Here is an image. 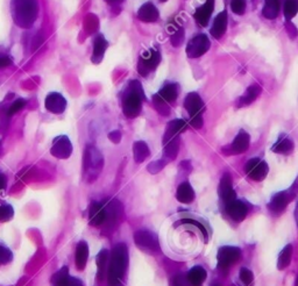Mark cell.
Returning <instances> with one entry per match:
<instances>
[{
	"label": "cell",
	"instance_id": "cell-1",
	"mask_svg": "<svg viewBox=\"0 0 298 286\" xmlns=\"http://www.w3.org/2000/svg\"><path fill=\"white\" fill-rule=\"evenodd\" d=\"M128 266V247L125 243H119L112 249L111 258L107 271L108 284L121 283Z\"/></svg>",
	"mask_w": 298,
	"mask_h": 286
},
{
	"label": "cell",
	"instance_id": "cell-2",
	"mask_svg": "<svg viewBox=\"0 0 298 286\" xmlns=\"http://www.w3.org/2000/svg\"><path fill=\"white\" fill-rule=\"evenodd\" d=\"M36 0H12L13 20L21 28H30L38 18Z\"/></svg>",
	"mask_w": 298,
	"mask_h": 286
},
{
	"label": "cell",
	"instance_id": "cell-3",
	"mask_svg": "<svg viewBox=\"0 0 298 286\" xmlns=\"http://www.w3.org/2000/svg\"><path fill=\"white\" fill-rule=\"evenodd\" d=\"M104 167V157L95 146H86L83 157V177L86 183H93L99 177Z\"/></svg>",
	"mask_w": 298,
	"mask_h": 286
},
{
	"label": "cell",
	"instance_id": "cell-4",
	"mask_svg": "<svg viewBox=\"0 0 298 286\" xmlns=\"http://www.w3.org/2000/svg\"><path fill=\"white\" fill-rule=\"evenodd\" d=\"M146 99L142 86L138 80H132L128 85L127 95L123 99V111L127 117H136L142 108V100Z\"/></svg>",
	"mask_w": 298,
	"mask_h": 286
},
{
	"label": "cell",
	"instance_id": "cell-5",
	"mask_svg": "<svg viewBox=\"0 0 298 286\" xmlns=\"http://www.w3.org/2000/svg\"><path fill=\"white\" fill-rule=\"evenodd\" d=\"M184 107L190 115V124L191 126L199 129L203 127V112H204V103L202 98L199 97L198 93L191 92L185 97L184 100Z\"/></svg>",
	"mask_w": 298,
	"mask_h": 286
},
{
	"label": "cell",
	"instance_id": "cell-6",
	"mask_svg": "<svg viewBox=\"0 0 298 286\" xmlns=\"http://www.w3.org/2000/svg\"><path fill=\"white\" fill-rule=\"evenodd\" d=\"M178 97V85L177 84H167L160 90L153 98V103L158 111L163 115H168L170 108L168 104L174 103Z\"/></svg>",
	"mask_w": 298,
	"mask_h": 286
},
{
	"label": "cell",
	"instance_id": "cell-7",
	"mask_svg": "<svg viewBox=\"0 0 298 286\" xmlns=\"http://www.w3.org/2000/svg\"><path fill=\"white\" fill-rule=\"evenodd\" d=\"M133 240H134L135 244L144 253L159 254L161 252L158 235L151 232V230H136L134 235H133Z\"/></svg>",
	"mask_w": 298,
	"mask_h": 286
},
{
	"label": "cell",
	"instance_id": "cell-8",
	"mask_svg": "<svg viewBox=\"0 0 298 286\" xmlns=\"http://www.w3.org/2000/svg\"><path fill=\"white\" fill-rule=\"evenodd\" d=\"M297 193H298V178L296 179V182L292 184V186L290 187L289 190L278 192V193L274 195L272 200H270V202L268 203V209L276 214L282 213L285 210V207H287L288 203L295 199Z\"/></svg>",
	"mask_w": 298,
	"mask_h": 286
},
{
	"label": "cell",
	"instance_id": "cell-9",
	"mask_svg": "<svg viewBox=\"0 0 298 286\" xmlns=\"http://www.w3.org/2000/svg\"><path fill=\"white\" fill-rule=\"evenodd\" d=\"M161 62V54L158 49H151L143 52L139 57L138 71L141 76H147L149 72L154 71Z\"/></svg>",
	"mask_w": 298,
	"mask_h": 286
},
{
	"label": "cell",
	"instance_id": "cell-10",
	"mask_svg": "<svg viewBox=\"0 0 298 286\" xmlns=\"http://www.w3.org/2000/svg\"><path fill=\"white\" fill-rule=\"evenodd\" d=\"M241 257V250L237 247L225 246L218 250L217 260L218 268L221 270H227L231 265L237 263Z\"/></svg>",
	"mask_w": 298,
	"mask_h": 286
},
{
	"label": "cell",
	"instance_id": "cell-11",
	"mask_svg": "<svg viewBox=\"0 0 298 286\" xmlns=\"http://www.w3.org/2000/svg\"><path fill=\"white\" fill-rule=\"evenodd\" d=\"M211 42L205 34L196 35L192 37L187 46V55L190 58H197L203 56L210 49Z\"/></svg>",
	"mask_w": 298,
	"mask_h": 286
},
{
	"label": "cell",
	"instance_id": "cell-12",
	"mask_svg": "<svg viewBox=\"0 0 298 286\" xmlns=\"http://www.w3.org/2000/svg\"><path fill=\"white\" fill-rule=\"evenodd\" d=\"M245 171L250 179L261 182L268 175L269 168L265 160H261L260 158H252L246 163Z\"/></svg>",
	"mask_w": 298,
	"mask_h": 286
},
{
	"label": "cell",
	"instance_id": "cell-13",
	"mask_svg": "<svg viewBox=\"0 0 298 286\" xmlns=\"http://www.w3.org/2000/svg\"><path fill=\"white\" fill-rule=\"evenodd\" d=\"M50 152L54 157L58 159H66L72 154V143L69 140L68 136L61 135L55 138L52 144Z\"/></svg>",
	"mask_w": 298,
	"mask_h": 286
},
{
	"label": "cell",
	"instance_id": "cell-14",
	"mask_svg": "<svg viewBox=\"0 0 298 286\" xmlns=\"http://www.w3.org/2000/svg\"><path fill=\"white\" fill-rule=\"evenodd\" d=\"M249 148V134L245 131H240L239 134L235 136L232 144H230L229 147H225L222 149V151L226 155H237L242 154V152L247 151V149Z\"/></svg>",
	"mask_w": 298,
	"mask_h": 286
},
{
	"label": "cell",
	"instance_id": "cell-15",
	"mask_svg": "<svg viewBox=\"0 0 298 286\" xmlns=\"http://www.w3.org/2000/svg\"><path fill=\"white\" fill-rule=\"evenodd\" d=\"M105 211V222L107 226H115L119 222L121 215H123V205L117 199L108 200L106 205H104Z\"/></svg>",
	"mask_w": 298,
	"mask_h": 286
},
{
	"label": "cell",
	"instance_id": "cell-16",
	"mask_svg": "<svg viewBox=\"0 0 298 286\" xmlns=\"http://www.w3.org/2000/svg\"><path fill=\"white\" fill-rule=\"evenodd\" d=\"M45 106L47 111L53 113V114H61L66 108V100L64 97L57 92L49 93L46 98Z\"/></svg>",
	"mask_w": 298,
	"mask_h": 286
},
{
	"label": "cell",
	"instance_id": "cell-17",
	"mask_svg": "<svg viewBox=\"0 0 298 286\" xmlns=\"http://www.w3.org/2000/svg\"><path fill=\"white\" fill-rule=\"evenodd\" d=\"M218 193L219 197L221 198V200L225 201V203L233 201L235 200V198H237V193H235V191L233 190L232 178H231L230 174H225L221 177L218 187Z\"/></svg>",
	"mask_w": 298,
	"mask_h": 286
},
{
	"label": "cell",
	"instance_id": "cell-18",
	"mask_svg": "<svg viewBox=\"0 0 298 286\" xmlns=\"http://www.w3.org/2000/svg\"><path fill=\"white\" fill-rule=\"evenodd\" d=\"M226 212L234 221L241 222L246 219L247 213H248V209H247L245 202L235 199V200L226 203Z\"/></svg>",
	"mask_w": 298,
	"mask_h": 286
},
{
	"label": "cell",
	"instance_id": "cell-19",
	"mask_svg": "<svg viewBox=\"0 0 298 286\" xmlns=\"http://www.w3.org/2000/svg\"><path fill=\"white\" fill-rule=\"evenodd\" d=\"M213 9L214 0H206L205 4L195 12L194 17L196 19V21H197L202 27H206L207 23L210 21L211 15H212Z\"/></svg>",
	"mask_w": 298,
	"mask_h": 286
},
{
	"label": "cell",
	"instance_id": "cell-20",
	"mask_svg": "<svg viewBox=\"0 0 298 286\" xmlns=\"http://www.w3.org/2000/svg\"><path fill=\"white\" fill-rule=\"evenodd\" d=\"M138 18L142 22H155L160 18V12L152 3H146L138 11Z\"/></svg>",
	"mask_w": 298,
	"mask_h": 286
},
{
	"label": "cell",
	"instance_id": "cell-21",
	"mask_svg": "<svg viewBox=\"0 0 298 286\" xmlns=\"http://www.w3.org/2000/svg\"><path fill=\"white\" fill-rule=\"evenodd\" d=\"M164 155L167 158L175 159L179 151V136H163Z\"/></svg>",
	"mask_w": 298,
	"mask_h": 286
},
{
	"label": "cell",
	"instance_id": "cell-22",
	"mask_svg": "<svg viewBox=\"0 0 298 286\" xmlns=\"http://www.w3.org/2000/svg\"><path fill=\"white\" fill-rule=\"evenodd\" d=\"M89 219L92 226H100L101 223L105 222V211L103 203L92 201L91 205H90Z\"/></svg>",
	"mask_w": 298,
	"mask_h": 286
},
{
	"label": "cell",
	"instance_id": "cell-23",
	"mask_svg": "<svg viewBox=\"0 0 298 286\" xmlns=\"http://www.w3.org/2000/svg\"><path fill=\"white\" fill-rule=\"evenodd\" d=\"M227 29V12H220L213 21V26L211 28V35L214 38H220L225 34Z\"/></svg>",
	"mask_w": 298,
	"mask_h": 286
},
{
	"label": "cell",
	"instance_id": "cell-24",
	"mask_svg": "<svg viewBox=\"0 0 298 286\" xmlns=\"http://www.w3.org/2000/svg\"><path fill=\"white\" fill-rule=\"evenodd\" d=\"M293 147H295L293 141L285 134H282L276 141V143L273 146L272 150L276 152V154L288 155L293 150Z\"/></svg>",
	"mask_w": 298,
	"mask_h": 286
},
{
	"label": "cell",
	"instance_id": "cell-25",
	"mask_svg": "<svg viewBox=\"0 0 298 286\" xmlns=\"http://www.w3.org/2000/svg\"><path fill=\"white\" fill-rule=\"evenodd\" d=\"M89 257V246L85 241H81L76 247V254H74V260H76V266L78 270H84L86 263H88Z\"/></svg>",
	"mask_w": 298,
	"mask_h": 286
},
{
	"label": "cell",
	"instance_id": "cell-26",
	"mask_svg": "<svg viewBox=\"0 0 298 286\" xmlns=\"http://www.w3.org/2000/svg\"><path fill=\"white\" fill-rule=\"evenodd\" d=\"M176 198H177V200L182 203H190L194 201L195 191L189 183L184 182L177 187Z\"/></svg>",
	"mask_w": 298,
	"mask_h": 286
},
{
	"label": "cell",
	"instance_id": "cell-27",
	"mask_svg": "<svg viewBox=\"0 0 298 286\" xmlns=\"http://www.w3.org/2000/svg\"><path fill=\"white\" fill-rule=\"evenodd\" d=\"M149 155H151V150H149V147L146 142L143 141H136L133 144V157H134L135 163H142L146 160Z\"/></svg>",
	"mask_w": 298,
	"mask_h": 286
},
{
	"label": "cell",
	"instance_id": "cell-28",
	"mask_svg": "<svg viewBox=\"0 0 298 286\" xmlns=\"http://www.w3.org/2000/svg\"><path fill=\"white\" fill-rule=\"evenodd\" d=\"M107 48V41L105 40L103 35H98L93 45V55H92V62L93 63H100L103 60L105 50Z\"/></svg>",
	"mask_w": 298,
	"mask_h": 286
},
{
	"label": "cell",
	"instance_id": "cell-29",
	"mask_svg": "<svg viewBox=\"0 0 298 286\" xmlns=\"http://www.w3.org/2000/svg\"><path fill=\"white\" fill-rule=\"evenodd\" d=\"M207 273L205 269L202 268V266H194L189 272H188V280L190 281L192 286H202L204 281L206 279Z\"/></svg>",
	"mask_w": 298,
	"mask_h": 286
},
{
	"label": "cell",
	"instance_id": "cell-30",
	"mask_svg": "<svg viewBox=\"0 0 298 286\" xmlns=\"http://www.w3.org/2000/svg\"><path fill=\"white\" fill-rule=\"evenodd\" d=\"M107 261H108V253L107 250L103 249L97 255L96 263H97V277L99 280H103L107 275Z\"/></svg>",
	"mask_w": 298,
	"mask_h": 286
},
{
	"label": "cell",
	"instance_id": "cell-31",
	"mask_svg": "<svg viewBox=\"0 0 298 286\" xmlns=\"http://www.w3.org/2000/svg\"><path fill=\"white\" fill-rule=\"evenodd\" d=\"M261 93V88L258 86L257 84H254L252 86H249L248 89H247L246 93L242 97H240V99H239V104L238 106L241 107V106H247V105L252 104L254 100L256 99L258 97V95Z\"/></svg>",
	"mask_w": 298,
	"mask_h": 286
},
{
	"label": "cell",
	"instance_id": "cell-32",
	"mask_svg": "<svg viewBox=\"0 0 298 286\" xmlns=\"http://www.w3.org/2000/svg\"><path fill=\"white\" fill-rule=\"evenodd\" d=\"M278 13H280V0H265L262 15L266 19H269V20L276 19Z\"/></svg>",
	"mask_w": 298,
	"mask_h": 286
},
{
	"label": "cell",
	"instance_id": "cell-33",
	"mask_svg": "<svg viewBox=\"0 0 298 286\" xmlns=\"http://www.w3.org/2000/svg\"><path fill=\"white\" fill-rule=\"evenodd\" d=\"M187 129V122L182 119H177V120H172L168 124L167 126V131L164 133L166 136H176L179 135L182 132H184Z\"/></svg>",
	"mask_w": 298,
	"mask_h": 286
},
{
	"label": "cell",
	"instance_id": "cell-34",
	"mask_svg": "<svg viewBox=\"0 0 298 286\" xmlns=\"http://www.w3.org/2000/svg\"><path fill=\"white\" fill-rule=\"evenodd\" d=\"M291 258H292V246L288 244L284 247V249L282 250L280 256H278L277 269L284 270L285 268H288L290 263H291Z\"/></svg>",
	"mask_w": 298,
	"mask_h": 286
},
{
	"label": "cell",
	"instance_id": "cell-35",
	"mask_svg": "<svg viewBox=\"0 0 298 286\" xmlns=\"http://www.w3.org/2000/svg\"><path fill=\"white\" fill-rule=\"evenodd\" d=\"M69 271L66 266L58 270L56 273H54L52 279H50V283L53 286H68L69 283Z\"/></svg>",
	"mask_w": 298,
	"mask_h": 286
},
{
	"label": "cell",
	"instance_id": "cell-36",
	"mask_svg": "<svg viewBox=\"0 0 298 286\" xmlns=\"http://www.w3.org/2000/svg\"><path fill=\"white\" fill-rule=\"evenodd\" d=\"M298 12V0H285L284 3V15L288 21L295 18Z\"/></svg>",
	"mask_w": 298,
	"mask_h": 286
},
{
	"label": "cell",
	"instance_id": "cell-37",
	"mask_svg": "<svg viewBox=\"0 0 298 286\" xmlns=\"http://www.w3.org/2000/svg\"><path fill=\"white\" fill-rule=\"evenodd\" d=\"M14 215V210L13 207L9 203H3L0 205V221L2 222H6L10 221Z\"/></svg>",
	"mask_w": 298,
	"mask_h": 286
},
{
	"label": "cell",
	"instance_id": "cell-38",
	"mask_svg": "<svg viewBox=\"0 0 298 286\" xmlns=\"http://www.w3.org/2000/svg\"><path fill=\"white\" fill-rule=\"evenodd\" d=\"M13 260V253L7 247L0 244V265L9 264Z\"/></svg>",
	"mask_w": 298,
	"mask_h": 286
},
{
	"label": "cell",
	"instance_id": "cell-39",
	"mask_svg": "<svg viewBox=\"0 0 298 286\" xmlns=\"http://www.w3.org/2000/svg\"><path fill=\"white\" fill-rule=\"evenodd\" d=\"M184 29L182 28V27H179V28H177V30H175L174 33L171 34V37H170V42L171 45L174 47H179L182 46V43L184 42Z\"/></svg>",
	"mask_w": 298,
	"mask_h": 286
},
{
	"label": "cell",
	"instance_id": "cell-40",
	"mask_svg": "<svg viewBox=\"0 0 298 286\" xmlns=\"http://www.w3.org/2000/svg\"><path fill=\"white\" fill-rule=\"evenodd\" d=\"M231 10L235 14L242 15L246 11V0H231Z\"/></svg>",
	"mask_w": 298,
	"mask_h": 286
},
{
	"label": "cell",
	"instance_id": "cell-41",
	"mask_svg": "<svg viewBox=\"0 0 298 286\" xmlns=\"http://www.w3.org/2000/svg\"><path fill=\"white\" fill-rule=\"evenodd\" d=\"M167 162L164 159H159V160H155V162H152L151 164H148L147 167V170L151 172V174L155 175L158 174V172H160L161 170L163 169L164 167H166Z\"/></svg>",
	"mask_w": 298,
	"mask_h": 286
},
{
	"label": "cell",
	"instance_id": "cell-42",
	"mask_svg": "<svg viewBox=\"0 0 298 286\" xmlns=\"http://www.w3.org/2000/svg\"><path fill=\"white\" fill-rule=\"evenodd\" d=\"M171 286H192L190 281L188 280V277H185L183 273H178L171 278Z\"/></svg>",
	"mask_w": 298,
	"mask_h": 286
},
{
	"label": "cell",
	"instance_id": "cell-43",
	"mask_svg": "<svg viewBox=\"0 0 298 286\" xmlns=\"http://www.w3.org/2000/svg\"><path fill=\"white\" fill-rule=\"evenodd\" d=\"M239 276H240V279L242 280V283L246 284V285H249L254 280L253 272L250 271V270L246 269V268H242L240 270V273H239Z\"/></svg>",
	"mask_w": 298,
	"mask_h": 286
},
{
	"label": "cell",
	"instance_id": "cell-44",
	"mask_svg": "<svg viewBox=\"0 0 298 286\" xmlns=\"http://www.w3.org/2000/svg\"><path fill=\"white\" fill-rule=\"evenodd\" d=\"M26 105V100L23 99H19L17 101H14V104L11 105V107L9 108V112H7V115L11 116L15 114V113H18L19 111H21V109L25 107Z\"/></svg>",
	"mask_w": 298,
	"mask_h": 286
},
{
	"label": "cell",
	"instance_id": "cell-45",
	"mask_svg": "<svg viewBox=\"0 0 298 286\" xmlns=\"http://www.w3.org/2000/svg\"><path fill=\"white\" fill-rule=\"evenodd\" d=\"M181 222L182 223H190V225H194L196 227H198V228L201 229L202 234L204 235V237H205V241H207V232H206L205 227H204L202 223H199L198 221H196V220H192V219H183Z\"/></svg>",
	"mask_w": 298,
	"mask_h": 286
},
{
	"label": "cell",
	"instance_id": "cell-46",
	"mask_svg": "<svg viewBox=\"0 0 298 286\" xmlns=\"http://www.w3.org/2000/svg\"><path fill=\"white\" fill-rule=\"evenodd\" d=\"M108 139L111 140L113 143H119L121 141V133L119 131H113L108 134Z\"/></svg>",
	"mask_w": 298,
	"mask_h": 286
},
{
	"label": "cell",
	"instance_id": "cell-47",
	"mask_svg": "<svg viewBox=\"0 0 298 286\" xmlns=\"http://www.w3.org/2000/svg\"><path fill=\"white\" fill-rule=\"evenodd\" d=\"M287 32L289 34V36L291 38H295L298 35V30L296 29V27L292 25L291 22H287Z\"/></svg>",
	"mask_w": 298,
	"mask_h": 286
},
{
	"label": "cell",
	"instance_id": "cell-48",
	"mask_svg": "<svg viewBox=\"0 0 298 286\" xmlns=\"http://www.w3.org/2000/svg\"><path fill=\"white\" fill-rule=\"evenodd\" d=\"M68 286H84V285H83V283H82V280L78 279V278L70 276Z\"/></svg>",
	"mask_w": 298,
	"mask_h": 286
},
{
	"label": "cell",
	"instance_id": "cell-49",
	"mask_svg": "<svg viewBox=\"0 0 298 286\" xmlns=\"http://www.w3.org/2000/svg\"><path fill=\"white\" fill-rule=\"evenodd\" d=\"M12 64L11 58L9 57H0V69L5 68V66H9Z\"/></svg>",
	"mask_w": 298,
	"mask_h": 286
},
{
	"label": "cell",
	"instance_id": "cell-50",
	"mask_svg": "<svg viewBox=\"0 0 298 286\" xmlns=\"http://www.w3.org/2000/svg\"><path fill=\"white\" fill-rule=\"evenodd\" d=\"M6 184H7V178L5 175L0 174V191L4 190L6 187Z\"/></svg>",
	"mask_w": 298,
	"mask_h": 286
},
{
	"label": "cell",
	"instance_id": "cell-51",
	"mask_svg": "<svg viewBox=\"0 0 298 286\" xmlns=\"http://www.w3.org/2000/svg\"><path fill=\"white\" fill-rule=\"evenodd\" d=\"M105 2L108 3V4H111V5H118V4L123 3L124 0H105Z\"/></svg>",
	"mask_w": 298,
	"mask_h": 286
},
{
	"label": "cell",
	"instance_id": "cell-52",
	"mask_svg": "<svg viewBox=\"0 0 298 286\" xmlns=\"http://www.w3.org/2000/svg\"><path fill=\"white\" fill-rule=\"evenodd\" d=\"M108 286H124L123 283H117V284H108Z\"/></svg>",
	"mask_w": 298,
	"mask_h": 286
},
{
	"label": "cell",
	"instance_id": "cell-53",
	"mask_svg": "<svg viewBox=\"0 0 298 286\" xmlns=\"http://www.w3.org/2000/svg\"><path fill=\"white\" fill-rule=\"evenodd\" d=\"M211 286H221V284H219V283H213Z\"/></svg>",
	"mask_w": 298,
	"mask_h": 286
},
{
	"label": "cell",
	"instance_id": "cell-54",
	"mask_svg": "<svg viewBox=\"0 0 298 286\" xmlns=\"http://www.w3.org/2000/svg\"><path fill=\"white\" fill-rule=\"evenodd\" d=\"M297 225H298V207H297Z\"/></svg>",
	"mask_w": 298,
	"mask_h": 286
},
{
	"label": "cell",
	"instance_id": "cell-55",
	"mask_svg": "<svg viewBox=\"0 0 298 286\" xmlns=\"http://www.w3.org/2000/svg\"><path fill=\"white\" fill-rule=\"evenodd\" d=\"M0 151H2V141H0Z\"/></svg>",
	"mask_w": 298,
	"mask_h": 286
},
{
	"label": "cell",
	"instance_id": "cell-56",
	"mask_svg": "<svg viewBox=\"0 0 298 286\" xmlns=\"http://www.w3.org/2000/svg\"><path fill=\"white\" fill-rule=\"evenodd\" d=\"M160 2H161V3H166L167 0H160Z\"/></svg>",
	"mask_w": 298,
	"mask_h": 286
},
{
	"label": "cell",
	"instance_id": "cell-57",
	"mask_svg": "<svg viewBox=\"0 0 298 286\" xmlns=\"http://www.w3.org/2000/svg\"><path fill=\"white\" fill-rule=\"evenodd\" d=\"M296 286H298V279H297V283H296Z\"/></svg>",
	"mask_w": 298,
	"mask_h": 286
}]
</instances>
